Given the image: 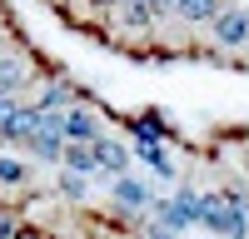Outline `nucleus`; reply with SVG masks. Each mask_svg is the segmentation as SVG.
<instances>
[{
	"instance_id": "9b49d317",
	"label": "nucleus",
	"mask_w": 249,
	"mask_h": 239,
	"mask_svg": "<svg viewBox=\"0 0 249 239\" xmlns=\"http://www.w3.org/2000/svg\"><path fill=\"white\" fill-rule=\"evenodd\" d=\"M135 150H140V159H144V165H150V170H155L160 179H175V159L164 154L160 145H135Z\"/></svg>"
},
{
	"instance_id": "dca6fc26",
	"label": "nucleus",
	"mask_w": 249,
	"mask_h": 239,
	"mask_svg": "<svg viewBox=\"0 0 249 239\" xmlns=\"http://www.w3.org/2000/svg\"><path fill=\"white\" fill-rule=\"evenodd\" d=\"M15 105H20V100H10V95H5V90H0V115H10V110H15Z\"/></svg>"
},
{
	"instance_id": "423d86ee",
	"label": "nucleus",
	"mask_w": 249,
	"mask_h": 239,
	"mask_svg": "<svg viewBox=\"0 0 249 239\" xmlns=\"http://www.w3.org/2000/svg\"><path fill=\"white\" fill-rule=\"evenodd\" d=\"M120 20H124V30H135V35H144L155 25V20H170L155 0H130V5H120Z\"/></svg>"
},
{
	"instance_id": "f3484780",
	"label": "nucleus",
	"mask_w": 249,
	"mask_h": 239,
	"mask_svg": "<svg viewBox=\"0 0 249 239\" xmlns=\"http://www.w3.org/2000/svg\"><path fill=\"white\" fill-rule=\"evenodd\" d=\"M90 5H115L120 10V5H130V0H90Z\"/></svg>"
},
{
	"instance_id": "ddd939ff",
	"label": "nucleus",
	"mask_w": 249,
	"mask_h": 239,
	"mask_svg": "<svg viewBox=\"0 0 249 239\" xmlns=\"http://www.w3.org/2000/svg\"><path fill=\"white\" fill-rule=\"evenodd\" d=\"M20 234H25V219L15 209H0V239H20Z\"/></svg>"
},
{
	"instance_id": "a211bd4d",
	"label": "nucleus",
	"mask_w": 249,
	"mask_h": 239,
	"mask_svg": "<svg viewBox=\"0 0 249 239\" xmlns=\"http://www.w3.org/2000/svg\"><path fill=\"white\" fill-rule=\"evenodd\" d=\"M0 35H5V15H0Z\"/></svg>"
},
{
	"instance_id": "9d476101",
	"label": "nucleus",
	"mask_w": 249,
	"mask_h": 239,
	"mask_svg": "<svg viewBox=\"0 0 249 239\" xmlns=\"http://www.w3.org/2000/svg\"><path fill=\"white\" fill-rule=\"evenodd\" d=\"M65 170H70V174H80V179H95V174H100L95 150H90V145H70V150H65Z\"/></svg>"
},
{
	"instance_id": "f8f14e48",
	"label": "nucleus",
	"mask_w": 249,
	"mask_h": 239,
	"mask_svg": "<svg viewBox=\"0 0 249 239\" xmlns=\"http://www.w3.org/2000/svg\"><path fill=\"white\" fill-rule=\"evenodd\" d=\"M0 185L20 189V185H25V165H20V159H10V154H0Z\"/></svg>"
},
{
	"instance_id": "6e6552de",
	"label": "nucleus",
	"mask_w": 249,
	"mask_h": 239,
	"mask_svg": "<svg viewBox=\"0 0 249 239\" xmlns=\"http://www.w3.org/2000/svg\"><path fill=\"white\" fill-rule=\"evenodd\" d=\"M115 205H124V209H155V199H150V189L140 185V179H115Z\"/></svg>"
},
{
	"instance_id": "7ed1b4c3",
	"label": "nucleus",
	"mask_w": 249,
	"mask_h": 239,
	"mask_svg": "<svg viewBox=\"0 0 249 239\" xmlns=\"http://www.w3.org/2000/svg\"><path fill=\"white\" fill-rule=\"evenodd\" d=\"M30 80H35V65L25 55H20V50H0V90L15 100V90H25Z\"/></svg>"
},
{
	"instance_id": "20e7f679",
	"label": "nucleus",
	"mask_w": 249,
	"mask_h": 239,
	"mask_svg": "<svg viewBox=\"0 0 249 239\" xmlns=\"http://www.w3.org/2000/svg\"><path fill=\"white\" fill-rule=\"evenodd\" d=\"M90 150H95V165H100V174L124 179V170H130V150H124L120 139H110V135H105V139H95Z\"/></svg>"
},
{
	"instance_id": "f03ea898",
	"label": "nucleus",
	"mask_w": 249,
	"mask_h": 239,
	"mask_svg": "<svg viewBox=\"0 0 249 239\" xmlns=\"http://www.w3.org/2000/svg\"><path fill=\"white\" fill-rule=\"evenodd\" d=\"M210 40H214L219 50H239V45H249V10H244V5H224L219 20L210 25Z\"/></svg>"
},
{
	"instance_id": "1a4fd4ad",
	"label": "nucleus",
	"mask_w": 249,
	"mask_h": 239,
	"mask_svg": "<svg viewBox=\"0 0 249 239\" xmlns=\"http://www.w3.org/2000/svg\"><path fill=\"white\" fill-rule=\"evenodd\" d=\"M219 0H184V5H179V20H190V25H204V30H210L214 25V20H219Z\"/></svg>"
},
{
	"instance_id": "4468645a",
	"label": "nucleus",
	"mask_w": 249,
	"mask_h": 239,
	"mask_svg": "<svg viewBox=\"0 0 249 239\" xmlns=\"http://www.w3.org/2000/svg\"><path fill=\"white\" fill-rule=\"evenodd\" d=\"M60 189H65L70 199H80V194H85V179H80V174H70V170H65V174H60Z\"/></svg>"
},
{
	"instance_id": "0eeeda50",
	"label": "nucleus",
	"mask_w": 249,
	"mask_h": 239,
	"mask_svg": "<svg viewBox=\"0 0 249 239\" xmlns=\"http://www.w3.org/2000/svg\"><path fill=\"white\" fill-rule=\"evenodd\" d=\"M70 85H60V80H55V85H40V95H35V110H45V115H70L75 105H70Z\"/></svg>"
},
{
	"instance_id": "f257e3e1",
	"label": "nucleus",
	"mask_w": 249,
	"mask_h": 239,
	"mask_svg": "<svg viewBox=\"0 0 249 239\" xmlns=\"http://www.w3.org/2000/svg\"><path fill=\"white\" fill-rule=\"evenodd\" d=\"M155 214H160L164 229H190V224H199V194L175 189L170 199H155Z\"/></svg>"
},
{
	"instance_id": "39448f33",
	"label": "nucleus",
	"mask_w": 249,
	"mask_h": 239,
	"mask_svg": "<svg viewBox=\"0 0 249 239\" xmlns=\"http://www.w3.org/2000/svg\"><path fill=\"white\" fill-rule=\"evenodd\" d=\"M65 139H70V145H95V139H105V130H100V120L90 115V110H70L65 115Z\"/></svg>"
},
{
	"instance_id": "2eb2a0df",
	"label": "nucleus",
	"mask_w": 249,
	"mask_h": 239,
	"mask_svg": "<svg viewBox=\"0 0 249 239\" xmlns=\"http://www.w3.org/2000/svg\"><path fill=\"white\" fill-rule=\"evenodd\" d=\"M155 5H160L164 15H179V5H184V0H155Z\"/></svg>"
}]
</instances>
